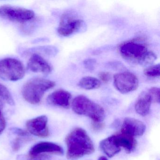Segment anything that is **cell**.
Wrapping results in <instances>:
<instances>
[{
  "label": "cell",
  "instance_id": "24",
  "mask_svg": "<svg viewBox=\"0 0 160 160\" xmlns=\"http://www.w3.org/2000/svg\"><path fill=\"white\" fill-rule=\"evenodd\" d=\"M10 131L14 134L17 135L19 137H28L29 136V134L28 132L22 129L19 128H16V127H13V128L10 129Z\"/></svg>",
  "mask_w": 160,
  "mask_h": 160
},
{
  "label": "cell",
  "instance_id": "26",
  "mask_svg": "<svg viewBox=\"0 0 160 160\" xmlns=\"http://www.w3.org/2000/svg\"><path fill=\"white\" fill-rule=\"evenodd\" d=\"M23 139L21 138H18L12 142V148L15 151H17L21 148L23 143Z\"/></svg>",
  "mask_w": 160,
  "mask_h": 160
},
{
  "label": "cell",
  "instance_id": "19",
  "mask_svg": "<svg viewBox=\"0 0 160 160\" xmlns=\"http://www.w3.org/2000/svg\"><path fill=\"white\" fill-rule=\"evenodd\" d=\"M157 59V56L152 51H148L138 62V64L143 67H148L152 66Z\"/></svg>",
  "mask_w": 160,
  "mask_h": 160
},
{
  "label": "cell",
  "instance_id": "22",
  "mask_svg": "<svg viewBox=\"0 0 160 160\" xmlns=\"http://www.w3.org/2000/svg\"><path fill=\"white\" fill-rule=\"evenodd\" d=\"M4 103L3 102L0 101V134L4 131L6 125V121L2 112V109L4 107Z\"/></svg>",
  "mask_w": 160,
  "mask_h": 160
},
{
  "label": "cell",
  "instance_id": "9",
  "mask_svg": "<svg viewBox=\"0 0 160 160\" xmlns=\"http://www.w3.org/2000/svg\"><path fill=\"white\" fill-rule=\"evenodd\" d=\"M48 118L47 116H39L26 122V127L30 133L39 137L45 138L49 136L48 127Z\"/></svg>",
  "mask_w": 160,
  "mask_h": 160
},
{
  "label": "cell",
  "instance_id": "10",
  "mask_svg": "<svg viewBox=\"0 0 160 160\" xmlns=\"http://www.w3.org/2000/svg\"><path fill=\"white\" fill-rule=\"evenodd\" d=\"M146 129V125L141 121L134 118H126L122 125L121 133L135 138L143 135Z\"/></svg>",
  "mask_w": 160,
  "mask_h": 160
},
{
  "label": "cell",
  "instance_id": "14",
  "mask_svg": "<svg viewBox=\"0 0 160 160\" xmlns=\"http://www.w3.org/2000/svg\"><path fill=\"white\" fill-rule=\"evenodd\" d=\"M151 98L148 91H143L140 93L135 104V109L137 114L142 117L149 113L151 106Z\"/></svg>",
  "mask_w": 160,
  "mask_h": 160
},
{
  "label": "cell",
  "instance_id": "16",
  "mask_svg": "<svg viewBox=\"0 0 160 160\" xmlns=\"http://www.w3.org/2000/svg\"><path fill=\"white\" fill-rule=\"evenodd\" d=\"M99 148L109 158L114 157L121 150V148L115 143L113 135L102 140L99 144Z\"/></svg>",
  "mask_w": 160,
  "mask_h": 160
},
{
  "label": "cell",
  "instance_id": "12",
  "mask_svg": "<svg viewBox=\"0 0 160 160\" xmlns=\"http://www.w3.org/2000/svg\"><path fill=\"white\" fill-rule=\"evenodd\" d=\"M51 153L62 155L64 153L63 148L58 144L51 142H41L32 147L29 152L31 157H36L42 153Z\"/></svg>",
  "mask_w": 160,
  "mask_h": 160
},
{
  "label": "cell",
  "instance_id": "18",
  "mask_svg": "<svg viewBox=\"0 0 160 160\" xmlns=\"http://www.w3.org/2000/svg\"><path fill=\"white\" fill-rule=\"evenodd\" d=\"M0 101L11 106L15 105V101L11 92L4 85L0 84Z\"/></svg>",
  "mask_w": 160,
  "mask_h": 160
},
{
  "label": "cell",
  "instance_id": "5",
  "mask_svg": "<svg viewBox=\"0 0 160 160\" xmlns=\"http://www.w3.org/2000/svg\"><path fill=\"white\" fill-rule=\"evenodd\" d=\"M87 29L88 26L84 20L76 18L72 12H67L62 16L58 32L63 37H69L74 33H83Z\"/></svg>",
  "mask_w": 160,
  "mask_h": 160
},
{
  "label": "cell",
  "instance_id": "1",
  "mask_svg": "<svg viewBox=\"0 0 160 160\" xmlns=\"http://www.w3.org/2000/svg\"><path fill=\"white\" fill-rule=\"evenodd\" d=\"M67 147L66 156L69 160H76L90 155L95 151L91 138L84 129L76 128L65 138Z\"/></svg>",
  "mask_w": 160,
  "mask_h": 160
},
{
  "label": "cell",
  "instance_id": "6",
  "mask_svg": "<svg viewBox=\"0 0 160 160\" xmlns=\"http://www.w3.org/2000/svg\"><path fill=\"white\" fill-rule=\"evenodd\" d=\"M35 16L33 11L26 8L11 5L0 7V18L18 23H25L32 19Z\"/></svg>",
  "mask_w": 160,
  "mask_h": 160
},
{
  "label": "cell",
  "instance_id": "8",
  "mask_svg": "<svg viewBox=\"0 0 160 160\" xmlns=\"http://www.w3.org/2000/svg\"><path fill=\"white\" fill-rule=\"evenodd\" d=\"M148 51L145 45L137 42H127L122 45L120 48V52L122 58L133 63H138Z\"/></svg>",
  "mask_w": 160,
  "mask_h": 160
},
{
  "label": "cell",
  "instance_id": "4",
  "mask_svg": "<svg viewBox=\"0 0 160 160\" xmlns=\"http://www.w3.org/2000/svg\"><path fill=\"white\" fill-rule=\"evenodd\" d=\"M26 70L22 62L15 58L0 60V78L5 81H17L23 78Z\"/></svg>",
  "mask_w": 160,
  "mask_h": 160
},
{
  "label": "cell",
  "instance_id": "3",
  "mask_svg": "<svg viewBox=\"0 0 160 160\" xmlns=\"http://www.w3.org/2000/svg\"><path fill=\"white\" fill-rule=\"evenodd\" d=\"M56 83L49 79L35 78L26 82L22 88V95L25 100L32 104L41 102L45 93L54 88Z\"/></svg>",
  "mask_w": 160,
  "mask_h": 160
},
{
  "label": "cell",
  "instance_id": "7",
  "mask_svg": "<svg viewBox=\"0 0 160 160\" xmlns=\"http://www.w3.org/2000/svg\"><path fill=\"white\" fill-rule=\"evenodd\" d=\"M113 80L116 89L122 94L132 92L138 88V78L131 72L118 73L113 76Z\"/></svg>",
  "mask_w": 160,
  "mask_h": 160
},
{
  "label": "cell",
  "instance_id": "15",
  "mask_svg": "<svg viewBox=\"0 0 160 160\" xmlns=\"http://www.w3.org/2000/svg\"><path fill=\"white\" fill-rule=\"evenodd\" d=\"M113 138L116 145L120 148H123L127 153L132 152L137 146V141L133 137L125 134L113 135Z\"/></svg>",
  "mask_w": 160,
  "mask_h": 160
},
{
  "label": "cell",
  "instance_id": "11",
  "mask_svg": "<svg viewBox=\"0 0 160 160\" xmlns=\"http://www.w3.org/2000/svg\"><path fill=\"white\" fill-rule=\"evenodd\" d=\"M27 70L32 72L48 75L52 72V67L42 56L35 53L32 55L28 61Z\"/></svg>",
  "mask_w": 160,
  "mask_h": 160
},
{
  "label": "cell",
  "instance_id": "13",
  "mask_svg": "<svg viewBox=\"0 0 160 160\" xmlns=\"http://www.w3.org/2000/svg\"><path fill=\"white\" fill-rule=\"evenodd\" d=\"M72 94L64 90L55 91L47 97V101L48 104L54 106L68 108L70 106V101Z\"/></svg>",
  "mask_w": 160,
  "mask_h": 160
},
{
  "label": "cell",
  "instance_id": "2",
  "mask_svg": "<svg viewBox=\"0 0 160 160\" xmlns=\"http://www.w3.org/2000/svg\"><path fill=\"white\" fill-rule=\"evenodd\" d=\"M72 107L76 114L88 117L93 123H102L105 118L103 108L84 95L76 97L72 102Z\"/></svg>",
  "mask_w": 160,
  "mask_h": 160
},
{
  "label": "cell",
  "instance_id": "20",
  "mask_svg": "<svg viewBox=\"0 0 160 160\" xmlns=\"http://www.w3.org/2000/svg\"><path fill=\"white\" fill-rule=\"evenodd\" d=\"M144 74L146 76L151 78L159 77L160 75V64L152 65L144 70Z\"/></svg>",
  "mask_w": 160,
  "mask_h": 160
},
{
  "label": "cell",
  "instance_id": "21",
  "mask_svg": "<svg viewBox=\"0 0 160 160\" xmlns=\"http://www.w3.org/2000/svg\"><path fill=\"white\" fill-rule=\"evenodd\" d=\"M151 98L152 102L159 103L160 101V89L157 87H152L148 91Z\"/></svg>",
  "mask_w": 160,
  "mask_h": 160
},
{
  "label": "cell",
  "instance_id": "27",
  "mask_svg": "<svg viewBox=\"0 0 160 160\" xmlns=\"http://www.w3.org/2000/svg\"><path fill=\"white\" fill-rule=\"evenodd\" d=\"M98 160H108L106 157L104 156H101L98 158Z\"/></svg>",
  "mask_w": 160,
  "mask_h": 160
},
{
  "label": "cell",
  "instance_id": "25",
  "mask_svg": "<svg viewBox=\"0 0 160 160\" xmlns=\"http://www.w3.org/2000/svg\"><path fill=\"white\" fill-rule=\"evenodd\" d=\"M99 77L100 80L105 83L109 82L111 79V75L108 72H101L99 73Z\"/></svg>",
  "mask_w": 160,
  "mask_h": 160
},
{
  "label": "cell",
  "instance_id": "23",
  "mask_svg": "<svg viewBox=\"0 0 160 160\" xmlns=\"http://www.w3.org/2000/svg\"><path fill=\"white\" fill-rule=\"evenodd\" d=\"M84 67L86 69L90 71H92L95 68L96 64V60L95 59L88 58L85 60L83 62Z\"/></svg>",
  "mask_w": 160,
  "mask_h": 160
},
{
  "label": "cell",
  "instance_id": "17",
  "mask_svg": "<svg viewBox=\"0 0 160 160\" xmlns=\"http://www.w3.org/2000/svg\"><path fill=\"white\" fill-rule=\"evenodd\" d=\"M101 81L92 77H85L78 82V86L85 90L96 89L101 87Z\"/></svg>",
  "mask_w": 160,
  "mask_h": 160
}]
</instances>
